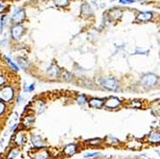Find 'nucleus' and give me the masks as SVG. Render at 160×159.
<instances>
[{"instance_id":"f257e3e1","label":"nucleus","mask_w":160,"mask_h":159,"mask_svg":"<svg viewBox=\"0 0 160 159\" xmlns=\"http://www.w3.org/2000/svg\"><path fill=\"white\" fill-rule=\"evenodd\" d=\"M141 83L145 87H152L157 83V77L153 74H147L143 77Z\"/></svg>"},{"instance_id":"f03ea898","label":"nucleus","mask_w":160,"mask_h":159,"mask_svg":"<svg viewBox=\"0 0 160 159\" xmlns=\"http://www.w3.org/2000/svg\"><path fill=\"white\" fill-rule=\"evenodd\" d=\"M14 97V90L10 87L6 86L0 91V99L5 102H10Z\"/></svg>"},{"instance_id":"7ed1b4c3","label":"nucleus","mask_w":160,"mask_h":159,"mask_svg":"<svg viewBox=\"0 0 160 159\" xmlns=\"http://www.w3.org/2000/svg\"><path fill=\"white\" fill-rule=\"evenodd\" d=\"M103 86L108 90H117L119 83L114 79H106L103 82Z\"/></svg>"},{"instance_id":"20e7f679","label":"nucleus","mask_w":160,"mask_h":159,"mask_svg":"<svg viewBox=\"0 0 160 159\" xmlns=\"http://www.w3.org/2000/svg\"><path fill=\"white\" fill-rule=\"evenodd\" d=\"M105 104L107 108H116L121 104V101L116 97H110L106 101Z\"/></svg>"},{"instance_id":"39448f33","label":"nucleus","mask_w":160,"mask_h":159,"mask_svg":"<svg viewBox=\"0 0 160 159\" xmlns=\"http://www.w3.org/2000/svg\"><path fill=\"white\" fill-rule=\"evenodd\" d=\"M23 33H24V29L21 25H15L12 30V36L14 39H20V36L23 35Z\"/></svg>"},{"instance_id":"423d86ee","label":"nucleus","mask_w":160,"mask_h":159,"mask_svg":"<svg viewBox=\"0 0 160 159\" xmlns=\"http://www.w3.org/2000/svg\"><path fill=\"white\" fill-rule=\"evenodd\" d=\"M25 17H26V14H25L24 10L20 9V10H17V12L14 13L13 19H14V21L15 23H20L25 19Z\"/></svg>"},{"instance_id":"0eeeda50","label":"nucleus","mask_w":160,"mask_h":159,"mask_svg":"<svg viewBox=\"0 0 160 159\" xmlns=\"http://www.w3.org/2000/svg\"><path fill=\"white\" fill-rule=\"evenodd\" d=\"M89 105L93 108H101L104 105V101L101 99H92L89 102Z\"/></svg>"},{"instance_id":"6e6552de","label":"nucleus","mask_w":160,"mask_h":159,"mask_svg":"<svg viewBox=\"0 0 160 159\" xmlns=\"http://www.w3.org/2000/svg\"><path fill=\"white\" fill-rule=\"evenodd\" d=\"M137 18L139 20H141V21H148V20L152 18V13H149V12L141 13V14H139Z\"/></svg>"},{"instance_id":"1a4fd4ad","label":"nucleus","mask_w":160,"mask_h":159,"mask_svg":"<svg viewBox=\"0 0 160 159\" xmlns=\"http://www.w3.org/2000/svg\"><path fill=\"white\" fill-rule=\"evenodd\" d=\"M76 152V147L75 145H68L64 149V153L67 155H73Z\"/></svg>"},{"instance_id":"9d476101","label":"nucleus","mask_w":160,"mask_h":159,"mask_svg":"<svg viewBox=\"0 0 160 159\" xmlns=\"http://www.w3.org/2000/svg\"><path fill=\"white\" fill-rule=\"evenodd\" d=\"M55 4L59 7H66L68 5V0H54Z\"/></svg>"},{"instance_id":"9b49d317","label":"nucleus","mask_w":160,"mask_h":159,"mask_svg":"<svg viewBox=\"0 0 160 159\" xmlns=\"http://www.w3.org/2000/svg\"><path fill=\"white\" fill-rule=\"evenodd\" d=\"M33 143L35 147H41V145H42V140L39 137H33Z\"/></svg>"},{"instance_id":"f8f14e48","label":"nucleus","mask_w":160,"mask_h":159,"mask_svg":"<svg viewBox=\"0 0 160 159\" xmlns=\"http://www.w3.org/2000/svg\"><path fill=\"white\" fill-rule=\"evenodd\" d=\"M149 141H152V142H158L159 141V134L156 133V132L152 133V136H151V138H149Z\"/></svg>"},{"instance_id":"ddd939ff","label":"nucleus","mask_w":160,"mask_h":159,"mask_svg":"<svg viewBox=\"0 0 160 159\" xmlns=\"http://www.w3.org/2000/svg\"><path fill=\"white\" fill-rule=\"evenodd\" d=\"M6 60H7V61L9 62V64H10V65H11V66L13 67V69H14V70H15V71H17V70H18V68H17V65H15V64H14V62H13V61H12L11 60H10V59H9V58H6Z\"/></svg>"},{"instance_id":"4468645a","label":"nucleus","mask_w":160,"mask_h":159,"mask_svg":"<svg viewBox=\"0 0 160 159\" xmlns=\"http://www.w3.org/2000/svg\"><path fill=\"white\" fill-rule=\"evenodd\" d=\"M85 101H86L85 97H84V96H81V97L78 99V103H79L80 104H84L85 103Z\"/></svg>"},{"instance_id":"2eb2a0df","label":"nucleus","mask_w":160,"mask_h":159,"mask_svg":"<svg viewBox=\"0 0 160 159\" xmlns=\"http://www.w3.org/2000/svg\"><path fill=\"white\" fill-rule=\"evenodd\" d=\"M120 2L123 4H131L134 2V0H120Z\"/></svg>"},{"instance_id":"dca6fc26","label":"nucleus","mask_w":160,"mask_h":159,"mask_svg":"<svg viewBox=\"0 0 160 159\" xmlns=\"http://www.w3.org/2000/svg\"><path fill=\"white\" fill-rule=\"evenodd\" d=\"M5 109V105L2 102H0V115H1L3 113V111Z\"/></svg>"},{"instance_id":"f3484780","label":"nucleus","mask_w":160,"mask_h":159,"mask_svg":"<svg viewBox=\"0 0 160 159\" xmlns=\"http://www.w3.org/2000/svg\"><path fill=\"white\" fill-rule=\"evenodd\" d=\"M4 82H5V80H4V78H3V77H1V76H0V86H2V84L4 83Z\"/></svg>"},{"instance_id":"a211bd4d","label":"nucleus","mask_w":160,"mask_h":159,"mask_svg":"<svg viewBox=\"0 0 160 159\" xmlns=\"http://www.w3.org/2000/svg\"><path fill=\"white\" fill-rule=\"evenodd\" d=\"M35 159H47V157H46V156L44 157V156H43L42 154H41V155L38 156V157H37V158H35Z\"/></svg>"},{"instance_id":"6ab92c4d","label":"nucleus","mask_w":160,"mask_h":159,"mask_svg":"<svg viewBox=\"0 0 160 159\" xmlns=\"http://www.w3.org/2000/svg\"><path fill=\"white\" fill-rule=\"evenodd\" d=\"M0 7H1V6H0Z\"/></svg>"}]
</instances>
